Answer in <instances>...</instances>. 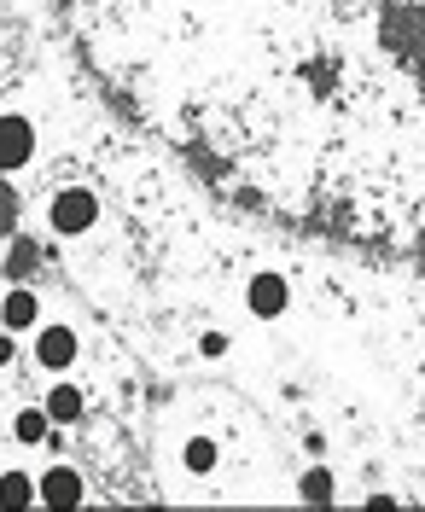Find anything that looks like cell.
<instances>
[{
    "instance_id": "obj_1",
    "label": "cell",
    "mask_w": 425,
    "mask_h": 512,
    "mask_svg": "<svg viewBox=\"0 0 425 512\" xmlns=\"http://www.w3.org/2000/svg\"><path fill=\"white\" fill-rule=\"evenodd\" d=\"M47 216H53V233L82 239V233L99 222V198H94L88 187H65L59 198H53V210H47Z\"/></svg>"
},
{
    "instance_id": "obj_2",
    "label": "cell",
    "mask_w": 425,
    "mask_h": 512,
    "mask_svg": "<svg viewBox=\"0 0 425 512\" xmlns=\"http://www.w3.org/2000/svg\"><path fill=\"white\" fill-rule=\"evenodd\" d=\"M30 158H35L30 117H0V175H18Z\"/></svg>"
},
{
    "instance_id": "obj_3",
    "label": "cell",
    "mask_w": 425,
    "mask_h": 512,
    "mask_svg": "<svg viewBox=\"0 0 425 512\" xmlns=\"http://www.w3.org/2000/svg\"><path fill=\"white\" fill-rule=\"evenodd\" d=\"M76 355H82V344H76L70 326H41V332H35V361H41L47 373H65Z\"/></svg>"
},
{
    "instance_id": "obj_4",
    "label": "cell",
    "mask_w": 425,
    "mask_h": 512,
    "mask_svg": "<svg viewBox=\"0 0 425 512\" xmlns=\"http://www.w3.org/2000/svg\"><path fill=\"white\" fill-rule=\"evenodd\" d=\"M245 303H251V315H262V320L286 315V280H280V274H257L251 291H245Z\"/></svg>"
},
{
    "instance_id": "obj_5",
    "label": "cell",
    "mask_w": 425,
    "mask_h": 512,
    "mask_svg": "<svg viewBox=\"0 0 425 512\" xmlns=\"http://www.w3.org/2000/svg\"><path fill=\"white\" fill-rule=\"evenodd\" d=\"M41 501H47V507H76V501H82V478H76L70 466H53V472L41 478Z\"/></svg>"
},
{
    "instance_id": "obj_6",
    "label": "cell",
    "mask_w": 425,
    "mask_h": 512,
    "mask_svg": "<svg viewBox=\"0 0 425 512\" xmlns=\"http://www.w3.org/2000/svg\"><path fill=\"white\" fill-rule=\"evenodd\" d=\"M35 291H6V303H0V326L6 332H35Z\"/></svg>"
},
{
    "instance_id": "obj_7",
    "label": "cell",
    "mask_w": 425,
    "mask_h": 512,
    "mask_svg": "<svg viewBox=\"0 0 425 512\" xmlns=\"http://www.w3.org/2000/svg\"><path fill=\"white\" fill-rule=\"evenodd\" d=\"M47 414H53V425H76L82 419V390L76 384H53L47 390Z\"/></svg>"
},
{
    "instance_id": "obj_8",
    "label": "cell",
    "mask_w": 425,
    "mask_h": 512,
    "mask_svg": "<svg viewBox=\"0 0 425 512\" xmlns=\"http://www.w3.org/2000/svg\"><path fill=\"white\" fill-rule=\"evenodd\" d=\"M30 501H41V483L35 478H24V472L0 478V507H30Z\"/></svg>"
},
{
    "instance_id": "obj_9",
    "label": "cell",
    "mask_w": 425,
    "mask_h": 512,
    "mask_svg": "<svg viewBox=\"0 0 425 512\" xmlns=\"http://www.w3.org/2000/svg\"><path fill=\"white\" fill-rule=\"evenodd\" d=\"M12 437H18V443H47V437H53V414H47V408H24L18 425H12Z\"/></svg>"
},
{
    "instance_id": "obj_10",
    "label": "cell",
    "mask_w": 425,
    "mask_h": 512,
    "mask_svg": "<svg viewBox=\"0 0 425 512\" xmlns=\"http://www.w3.org/2000/svg\"><path fill=\"white\" fill-rule=\"evenodd\" d=\"M297 495H303V501H332V495H338V489H332V472H321V466H315V472H303Z\"/></svg>"
},
{
    "instance_id": "obj_11",
    "label": "cell",
    "mask_w": 425,
    "mask_h": 512,
    "mask_svg": "<svg viewBox=\"0 0 425 512\" xmlns=\"http://www.w3.org/2000/svg\"><path fill=\"white\" fill-rule=\"evenodd\" d=\"M187 472H198V478L216 472V443H210V437H193V443H187Z\"/></svg>"
},
{
    "instance_id": "obj_12",
    "label": "cell",
    "mask_w": 425,
    "mask_h": 512,
    "mask_svg": "<svg viewBox=\"0 0 425 512\" xmlns=\"http://www.w3.org/2000/svg\"><path fill=\"white\" fill-rule=\"evenodd\" d=\"M198 350H204V355H228V332H204V338H198Z\"/></svg>"
},
{
    "instance_id": "obj_13",
    "label": "cell",
    "mask_w": 425,
    "mask_h": 512,
    "mask_svg": "<svg viewBox=\"0 0 425 512\" xmlns=\"http://www.w3.org/2000/svg\"><path fill=\"white\" fill-rule=\"evenodd\" d=\"M12 355H18V344H12V332H0V367H6Z\"/></svg>"
}]
</instances>
